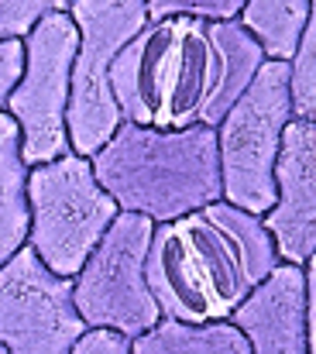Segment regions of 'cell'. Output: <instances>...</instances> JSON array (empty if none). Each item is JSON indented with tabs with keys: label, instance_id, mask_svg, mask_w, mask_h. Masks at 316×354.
<instances>
[{
	"label": "cell",
	"instance_id": "1",
	"mask_svg": "<svg viewBox=\"0 0 316 354\" xmlns=\"http://www.w3.org/2000/svg\"><path fill=\"white\" fill-rule=\"evenodd\" d=\"M241 21L162 17L124 45L110 69L120 118L141 127H216L261 69Z\"/></svg>",
	"mask_w": 316,
	"mask_h": 354
},
{
	"label": "cell",
	"instance_id": "2",
	"mask_svg": "<svg viewBox=\"0 0 316 354\" xmlns=\"http://www.w3.org/2000/svg\"><path fill=\"white\" fill-rule=\"evenodd\" d=\"M279 251L261 217L223 200L155 224L148 248V289L165 320L216 324L275 272Z\"/></svg>",
	"mask_w": 316,
	"mask_h": 354
},
{
	"label": "cell",
	"instance_id": "3",
	"mask_svg": "<svg viewBox=\"0 0 316 354\" xmlns=\"http://www.w3.org/2000/svg\"><path fill=\"white\" fill-rule=\"evenodd\" d=\"M120 214L165 224L223 200L216 127H141L124 120L90 158Z\"/></svg>",
	"mask_w": 316,
	"mask_h": 354
},
{
	"label": "cell",
	"instance_id": "4",
	"mask_svg": "<svg viewBox=\"0 0 316 354\" xmlns=\"http://www.w3.org/2000/svg\"><path fill=\"white\" fill-rule=\"evenodd\" d=\"M289 120V62L265 59L251 86L216 124L223 203L254 217H265L275 207V162Z\"/></svg>",
	"mask_w": 316,
	"mask_h": 354
},
{
	"label": "cell",
	"instance_id": "5",
	"mask_svg": "<svg viewBox=\"0 0 316 354\" xmlns=\"http://www.w3.org/2000/svg\"><path fill=\"white\" fill-rule=\"evenodd\" d=\"M28 248L48 272L76 279L120 210L97 183L90 158L69 151L28 169Z\"/></svg>",
	"mask_w": 316,
	"mask_h": 354
},
{
	"label": "cell",
	"instance_id": "6",
	"mask_svg": "<svg viewBox=\"0 0 316 354\" xmlns=\"http://www.w3.org/2000/svg\"><path fill=\"white\" fill-rule=\"evenodd\" d=\"M69 17L80 31V48L69 76L66 131L80 158H93L124 124L110 90V69L124 45L148 24V0H76Z\"/></svg>",
	"mask_w": 316,
	"mask_h": 354
},
{
	"label": "cell",
	"instance_id": "7",
	"mask_svg": "<svg viewBox=\"0 0 316 354\" xmlns=\"http://www.w3.org/2000/svg\"><path fill=\"white\" fill-rule=\"evenodd\" d=\"M151 234L155 224L148 217L117 214L104 241L73 279V299L90 330H113L134 341L162 320L145 272Z\"/></svg>",
	"mask_w": 316,
	"mask_h": 354
},
{
	"label": "cell",
	"instance_id": "8",
	"mask_svg": "<svg viewBox=\"0 0 316 354\" xmlns=\"http://www.w3.org/2000/svg\"><path fill=\"white\" fill-rule=\"evenodd\" d=\"M24 73L7 100V114L21 131V158L28 169L69 155V76L80 31L69 14L41 17L24 38Z\"/></svg>",
	"mask_w": 316,
	"mask_h": 354
},
{
	"label": "cell",
	"instance_id": "9",
	"mask_svg": "<svg viewBox=\"0 0 316 354\" xmlns=\"http://www.w3.org/2000/svg\"><path fill=\"white\" fill-rule=\"evenodd\" d=\"M86 330L73 279L48 272L24 244L0 268V348L7 354H73Z\"/></svg>",
	"mask_w": 316,
	"mask_h": 354
},
{
	"label": "cell",
	"instance_id": "10",
	"mask_svg": "<svg viewBox=\"0 0 316 354\" xmlns=\"http://www.w3.org/2000/svg\"><path fill=\"white\" fill-rule=\"evenodd\" d=\"M275 207L261 217L286 265H306L316 254V124L292 118L275 162Z\"/></svg>",
	"mask_w": 316,
	"mask_h": 354
},
{
	"label": "cell",
	"instance_id": "11",
	"mask_svg": "<svg viewBox=\"0 0 316 354\" xmlns=\"http://www.w3.org/2000/svg\"><path fill=\"white\" fill-rule=\"evenodd\" d=\"M230 324L244 334L251 354H310L303 268L279 261L275 272L234 310Z\"/></svg>",
	"mask_w": 316,
	"mask_h": 354
},
{
	"label": "cell",
	"instance_id": "12",
	"mask_svg": "<svg viewBox=\"0 0 316 354\" xmlns=\"http://www.w3.org/2000/svg\"><path fill=\"white\" fill-rule=\"evenodd\" d=\"M28 165L21 158V131L0 111V268L28 244Z\"/></svg>",
	"mask_w": 316,
	"mask_h": 354
},
{
	"label": "cell",
	"instance_id": "13",
	"mask_svg": "<svg viewBox=\"0 0 316 354\" xmlns=\"http://www.w3.org/2000/svg\"><path fill=\"white\" fill-rule=\"evenodd\" d=\"M131 354H251V344L230 320L179 324L162 317L151 330L131 341Z\"/></svg>",
	"mask_w": 316,
	"mask_h": 354
},
{
	"label": "cell",
	"instance_id": "14",
	"mask_svg": "<svg viewBox=\"0 0 316 354\" xmlns=\"http://www.w3.org/2000/svg\"><path fill=\"white\" fill-rule=\"evenodd\" d=\"M306 17H310V0H244L237 21L261 45L265 59L289 62L296 55Z\"/></svg>",
	"mask_w": 316,
	"mask_h": 354
},
{
	"label": "cell",
	"instance_id": "15",
	"mask_svg": "<svg viewBox=\"0 0 316 354\" xmlns=\"http://www.w3.org/2000/svg\"><path fill=\"white\" fill-rule=\"evenodd\" d=\"M289 97L292 118L316 124V0H310V17L303 24L296 55L289 59Z\"/></svg>",
	"mask_w": 316,
	"mask_h": 354
},
{
	"label": "cell",
	"instance_id": "16",
	"mask_svg": "<svg viewBox=\"0 0 316 354\" xmlns=\"http://www.w3.org/2000/svg\"><path fill=\"white\" fill-rule=\"evenodd\" d=\"M76 0H0V41L24 38L41 17L69 14Z\"/></svg>",
	"mask_w": 316,
	"mask_h": 354
},
{
	"label": "cell",
	"instance_id": "17",
	"mask_svg": "<svg viewBox=\"0 0 316 354\" xmlns=\"http://www.w3.org/2000/svg\"><path fill=\"white\" fill-rule=\"evenodd\" d=\"M244 0H148V21L162 17H203V21H237Z\"/></svg>",
	"mask_w": 316,
	"mask_h": 354
},
{
	"label": "cell",
	"instance_id": "18",
	"mask_svg": "<svg viewBox=\"0 0 316 354\" xmlns=\"http://www.w3.org/2000/svg\"><path fill=\"white\" fill-rule=\"evenodd\" d=\"M21 73H24V41H17V38L0 41V111L7 107Z\"/></svg>",
	"mask_w": 316,
	"mask_h": 354
},
{
	"label": "cell",
	"instance_id": "19",
	"mask_svg": "<svg viewBox=\"0 0 316 354\" xmlns=\"http://www.w3.org/2000/svg\"><path fill=\"white\" fill-rule=\"evenodd\" d=\"M73 354H131V341L113 334V330H86Z\"/></svg>",
	"mask_w": 316,
	"mask_h": 354
},
{
	"label": "cell",
	"instance_id": "20",
	"mask_svg": "<svg viewBox=\"0 0 316 354\" xmlns=\"http://www.w3.org/2000/svg\"><path fill=\"white\" fill-rule=\"evenodd\" d=\"M306 275V344L310 354H316V254L303 265Z\"/></svg>",
	"mask_w": 316,
	"mask_h": 354
},
{
	"label": "cell",
	"instance_id": "21",
	"mask_svg": "<svg viewBox=\"0 0 316 354\" xmlns=\"http://www.w3.org/2000/svg\"><path fill=\"white\" fill-rule=\"evenodd\" d=\"M0 354H7V351H3V348H0Z\"/></svg>",
	"mask_w": 316,
	"mask_h": 354
}]
</instances>
